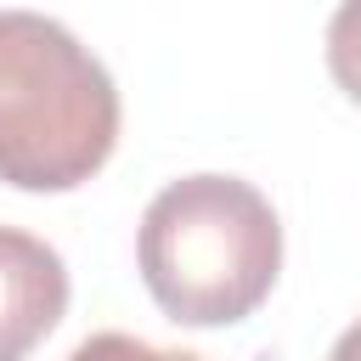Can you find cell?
<instances>
[{
  "instance_id": "cell-3",
  "label": "cell",
  "mask_w": 361,
  "mask_h": 361,
  "mask_svg": "<svg viewBox=\"0 0 361 361\" xmlns=\"http://www.w3.org/2000/svg\"><path fill=\"white\" fill-rule=\"evenodd\" d=\"M68 310V265L34 231L0 226V361H23Z\"/></svg>"
},
{
  "instance_id": "cell-4",
  "label": "cell",
  "mask_w": 361,
  "mask_h": 361,
  "mask_svg": "<svg viewBox=\"0 0 361 361\" xmlns=\"http://www.w3.org/2000/svg\"><path fill=\"white\" fill-rule=\"evenodd\" d=\"M327 68L350 102H361V0L327 17Z\"/></svg>"
},
{
  "instance_id": "cell-6",
  "label": "cell",
  "mask_w": 361,
  "mask_h": 361,
  "mask_svg": "<svg viewBox=\"0 0 361 361\" xmlns=\"http://www.w3.org/2000/svg\"><path fill=\"white\" fill-rule=\"evenodd\" d=\"M327 361H361V322H350V327L338 333V344H333Z\"/></svg>"
},
{
  "instance_id": "cell-5",
  "label": "cell",
  "mask_w": 361,
  "mask_h": 361,
  "mask_svg": "<svg viewBox=\"0 0 361 361\" xmlns=\"http://www.w3.org/2000/svg\"><path fill=\"white\" fill-rule=\"evenodd\" d=\"M68 361H203V355H192V350H158V344L130 338V333H96Z\"/></svg>"
},
{
  "instance_id": "cell-1",
  "label": "cell",
  "mask_w": 361,
  "mask_h": 361,
  "mask_svg": "<svg viewBox=\"0 0 361 361\" xmlns=\"http://www.w3.org/2000/svg\"><path fill=\"white\" fill-rule=\"evenodd\" d=\"M135 259L169 322L231 327L276 288L282 226L259 186L237 175H180L147 203Z\"/></svg>"
},
{
  "instance_id": "cell-2",
  "label": "cell",
  "mask_w": 361,
  "mask_h": 361,
  "mask_svg": "<svg viewBox=\"0 0 361 361\" xmlns=\"http://www.w3.org/2000/svg\"><path fill=\"white\" fill-rule=\"evenodd\" d=\"M113 73L56 17L0 11V180L73 192L113 158Z\"/></svg>"
}]
</instances>
